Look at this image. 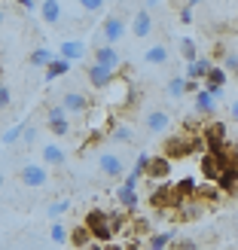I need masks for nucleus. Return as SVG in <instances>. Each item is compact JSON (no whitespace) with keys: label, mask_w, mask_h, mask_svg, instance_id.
<instances>
[{"label":"nucleus","mask_w":238,"mask_h":250,"mask_svg":"<svg viewBox=\"0 0 238 250\" xmlns=\"http://www.w3.org/2000/svg\"><path fill=\"white\" fill-rule=\"evenodd\" d=\"M80 250H104V247H101V244H95V241H92V244H86V247H80Z\"/></svg>","instance_id":"c03bdc74"},{"label":"nucleus","mask_w":238,"mask_h":250,"mask_svg":"<svg viewBox=\"0 0 238 250\" xmlns=\"http://www.w3.org/2000/svg\"><path fill=\"white\" fill-rule=\"evenodd\" d=\"M150 205L156 210H174V192L168 183H159L153 192H150Z\"/></svg>","instance_id":"ddd939ff"},{"label":"nucleus","mask_w":238,"mask_h":250,"mask_svg":"<svg viewBox=\"0 0 238 250\" xmlns=\"http://www.w3.org/2000/svg\"><path fill=\"white\" fill-rule=\"evenodd\" d=\"M65 73H70V61H65V58H52L49 64L43 67V77H46V83H55V80H61Z\"/></svg>","instance_id":"6ab92c4d"},{"label":"nucleus","mask_w":238,"mask_h":250,"mask_svg":"<svg viewBox=\"0 0 238 250\" xmlns=\"http://www.w3.org/2000/svg\"><path fill=\"white\" fill-rule=\"evenodd\" d=\"M168 247H171V250H198V244H195L193 238H180V241H171Z\"/></svg>","instance_id":"a19ab883"},{"label":"nucleus","mask_w":238,"mask_h":250,"mask_svg":"<svg viewBox=\"0 0 238 250\" xmlns=\"http://www.w3.org/2000/svg\"><path fill=\"white\" fill-rule=\"evenodd\" d=\"M37 12H40V19L46 24H61V19H65V6H61L58 0H43V3H37Z\"/></svg>","instance_id":"4468645a"},{"label":"nucleus","mask_w":238,"mask_h":250,"mask_svg":"<svg viewBox=\"0 0 238 250\" xmlns=\"http://www.w3.org/2000/svg\"><path fill=\"white\" fill-rule=\"evenodd\" d=\"M55 58H65V61L73 64V61L86 58V43H80V40H61V52Z\"/></svg>","instance_id":"f3484780"},{"label":"nucleus","mask_w":238,"mask_h":250,"mask_svg":"<svg viewBox=\"0 0 238 250\" xmlns=\"http://www.w3.org/2000/svg\"><path fill=\"white\" fill-rule=\"evenodd\" d=\"M177 208H180V214H177V220H183V223H190V220H198V217H202V205L183 202V205H177Z\"/></svg>","instance_id":"c85d7f7f"},{"label":"nucleus","mask_w":238,"mask_h":250,"mask_svg":"<svg viewBox=\"0 0 238 250\" xmlns=\"http://www.w3.org/2000/svg\"><path fill=\"white\" fill-rule=\"evenodd\" d=\"M235 183H238V171L235 168H223L217 174V180H214V186H217L220 195H235Z\"/></svg>","instance_id":"dca6fc26"},{"label":"nucleus","mask_w":238,"mask_h":250,"mask_svg":"<svg viewBox=\"0 0 238 250\" xmlns=\"http://www.w3.org/2000/svg\"><path fill=\"white\" fill-rule=\"evenodd\" d=\"M220 171H223V165H220V162L211 156V153H205V156H202V174H205L208 180H217Z\"/></svg>","instance_id":"bb28decb"},{"label":"nucleus","mask_w":238,"mask_h":250,"mask_svg":"<svg viewBox=\"0 0 238 250\" xmlns=\"http://www.w3.org/2000/svg\"><path fill=\"white\" fill-rule=\"evenodd\" d=\"M80 9L83 12H104L107 6L101 3V0H80Z\"/></svg>","instance_id":"ea45409f"},{"label":"nucleus","mask_w":238,"mask_h":250,"mask_svg":"<svg viewBox=\"0 0 238 250\" xmlns=\"http://www.w3.org/2000/svg\"><path fill=\"white\" fill-rule=\"evenodd\" d=\"M125 34H129V21L122 16H104L101 31H98V40H101L98 46H116Z\"/></svg>","instance_id":"20e7f679"},{"label":"nucleus","mask_w":238,"mask_h":250,"mask_svg":"<svg viewBox=\"0 0 238 250\" xmlns=\"http://www.w3.org/2000/svg\"><path fill=\"white\" fill-rule=\"evenodd\" d=\"M49 238L55 244H67V226L65 223H52V232H49Z\"/></svg>","instance_id":"72a5a7b5"},{"label":"nucleus","mask_w":238,"mask_h":250,"mask_svg":"<svg viewBox=\"0 0 238 250\" xmlns=\"http://www.w3.org/2000/svg\"><path fill=\"white\" fill-rule=\"evenodd\" d=\"M98 168H101V174H104V177H110V180H116V177H122V174H125V165H122V159L116 153H101Z\"/></svg>","instance_id":"f8f14e48"},{"label":"nucleus","mask_w":238,"mask_h":250,"mask_svg":"<svg viewBox=\"0 0 238 250\" xmlns=\"http://www.w3.org/2000/svg\"><path fill=\"white\" fill-rule=\"evenodd\" d=\"M144 125H147V131H150V134H162V131H168L171 116L165 113V110H150L147 119H144Z\"/></svg>","instance_id":"2eb2a0df"},{"label":"nucleus","mask_w":238,"mask_h":250,"mask_svg":"<svg viewBox=\"0 0 238 250\" xmlns=\"http://www.w3.org/2000/svg\"><path fill=\"white\" fill-rule=\"evenodd\" d=\"M46 125L55 137H67L70 134V122H67V113L61 110V104H52L46 110Z\"/></svg>","instance_id":"0eeeda50"},{"label":"nucleus","mask_w":238,"mask_h":250,"mask_svg":"<svg viewBox=\"0 0 238 250\" xmlns=\"http://www.w3.org/2000/svg\"><path fill=\"white\" fill-rule=\"evenodd\" d=\"M6 21V12H3V6H0V24H3Z\"/></svg>","instance_id":"a18cd8bd"},{"label":"nucleus","mask_w":238,"mask_h":250,"mask_svg":"<svg viewBox=\"0 0 238 250\" xmlns=\"http://www.w3.org/2000/svg\"><path fill=\"white\" fill-rule=\"evenodd\" d=\"M19 141H22L24 146H34V144H37V128H34V125H24V128H22V137H19Z\"/></svg>","instance_id":"e433bc0d"},{"label":"nucleus","mask_w":238,"mask_h":250,"mask_svg":"<svg viewBox=\"0 0 238 250\" xmlns=\"http://www.w3.org/2000/svg\"><path fill=\"white\" fill-rule=\"evenodd\" d=\"M134 137V131L129 128V125H116V128H110V141H116V144H129Z\"/></svg>","instance_id":"7c9ffc66"},{"label":"nucleus","mask_w":238,"mask_h":250,"mask_svg":"<svg viewBox=\"0 0 238 250\" xmlns=\"http://www.w3.org/2000/svg\"><path fill=\"white\" fill-rule=\"evenodd\" d=\"M205 85H211V89H223V85H226V70H223L220 64H214L208 70V77H205Z\"/></svg>","instance_id":"cd10ccee"},{"label":"nucleus","mask_w":238,"mask_h":250,"mask_svg":"<svg viewBox=\"0 0 238 250\" xmlns=\"http://www.w3.org/2000/svg\"><path fill=\"white\" fill-rule=\"evenodd\" d=\"M67 241L73 244V247H86V244H92V235H89V229H86L83 226V223H80V226H73V229H67Z\"/></svg>","instance_id":"4be33fe9"},{"label":"nucleus","mask_w":238,"mask_h":250,"mask_svg":"<svg viewBox=\"0 0 238 250\" xmlns=\"http://www.w3.org/2000/svg\"><path fill=\"white\" fill-rule=\"evenodd\" d=\"M193 107H195V113H198V116H208V113H214L217 101H214V98H211L208 92H195V101H193Z\"/></svg>","instance_id":"5701e85b"},{"label":"nucleus","mask_w":238,"mask_h":250,"mask_svg":"<svg viewBox=\"0 0 238 250\" xmlns=\"http://www.w3.org/2000/svg\"><path fill=\"white\" fill-rule=\"evenodd\" d=\"M52 58H55V55L49 52V49H43V46H40V49H34V52H31V58H28V61H31L34 67H46Z\"/></svg>","instance_id":"c756f323"},{"label":"nucleus","mask_w":238,"mask_h":250,"mask_svg":"<svg viewBox=\"0 0 238 250\" xmlns=\"http://www.w3.org/2000/svg\"><path fill=\"white\" fill-rule=\"evenodd\" d=\"M193 6H195V3H183V6H177V12H180L177 19H180L183 24H190V21H193Z\"/></svg>","instance_id":"79ce46f5"},{"label":"nucleus","mask_w":238,"mask_h":250,"mask_svg":"<svg viewBox=\"0 0 238 250\" xmlns=\"http://www.w3.org/2000/svg\"><path fill=\"white\" fill-rule=\"evenodd\" d=\"M168 244H171V232H150L144 250H165Z\"/></svg>","instance_id":"a878e982"},{"label":"nucleus","mask_w":238,"mask_h":250,"mask_svg":"<svg viewBox=\"0 0 238 250\" xmlns=\"http://www.w3.org/2000/svg\"><path fill=\"white\" fill-rule=\"evenodd\" d=\"M144 174H147V177L153 180V183H165V180H168V174H171V162H168L165 156H150Z\"/></svg>","instance_id":"9d476101"},{"label":"nucleus","mask_w":238,"mask_h":250,"mask_svg":"<svg viewBox=\"0 0 238 250\" xmlns=\"http://www.w3.org/2000/svg\"><path fill=\"white\" fill-rule=\"evenodd\" d=\"M40 159L46 162V165H52V168H61V165L67 162V153H65V149H61L58 144H43Z\"/></svg>","instance_id":"a211bd4d"},{"label":"nucleus","mask_w":238,"mask_h":250,"mask_svg":"<svg viewBox=\"0 0 238 250\" xmlns=\"http://www.w3.org/2000/svg\"><path fill=\"white\" fill-rule=\"evenodd\" d=\"M0 189H3V174H0Z\"/></svg>","instance_id":"49530a36"},{"label":"nucleus","mask_w":238,"mask_h":250,"mask_svg":"<svg viewBox=\"0 0 238 250\" xmlns=\"http://www.w3.org/2000/svg\"><path fill=\"white\" fill-rule=\"evenodd\" d=\"M19 180H22V186H28V189H46L49 186V171L43 165H37V162H24L19 168Z\"/></svg>","instance_id":"39448f33"},{"label":"nucleus","mask_w":238,"mask_h":250,"mask_svg":"<svg viewBox=\"0 0 238 250\" xmlns=\"http://www.w3.org/2000/svg\"><path fill=\"white\" fill-rule=\"evenodd\" d=\"M226 134H229V131H226V125H223V122H208L205 128L198 131V141L208 146V153H211V156H217V153H223V149H229V146H232Z\"/></svg>","instance_id":"7ed1b4c3"},{"label":"nucleus","mask_w":238,"mask_h":250,"mask_svg":"<svg viewBox=\"0 0 238 250\" xmlns=\"http://www.w3.org/2000/svg\"><path fill=\"white\" fill-rule=\"evenodd\" d=\"M16 6H19V9H24V12H37V3H34V0H19Z\"/></svg>","instance_id":"37998d69"},{"label":"nucleus","mask_w":238,"mask_h":250,"mask_svg":"<svg viewBox=\"0 0 238 250\" xmlns=\"http://www.w3.org/2000/svg\"><path fill=\"white\" fill-rule=\"evenodd\" d=\"M61 110H65V113L86 116V113L92 110V98L86 95V92H80V89H70V92L61 95Z\"/></svg>","instance_id":"423d86ee"},{"label":"nucleus","mask_w":238,"mask_h":250,"mask_svg":"<svg viewBox=\"0 0 238 250\" xmlns=\"http://www.w3.org/2000/svg\"><path fill=\"white\" fill-rule=\"evenodd\" d=\"M83 226L89 229V235H92V241H95V244H110V238L116 235L113 226H110V220H107V210H101V208L89 210Z\"/></svg>","instance_id":"f03ea898"},{"label":"nucleus","mask_w":238,"mask_h":250,"mask_svg":"<svg viewBox=\"0 0 238 250\" xmlns=\"http://www.w3.org/2000/svg\"><path fill=\"white\" fill-rule=\"evenodd\" d=\"M129 31L137 37V40L150 37V34H153V12H150V9H134V16L129 21Z\"/></svg>","instance_id":"6e6552de"},{"label":"nucleus","mask_w":238,"mask_h":250,"mask_svg":"<svg viewBox=\"0 0 238 250\" xmlns=\"http://www.w3.org/2000/svg\"><path fill=\"white\" fill-rule=\"evenodd\" d=\"M214 67V61H208V58H195L193 64H186V80H193V83H202L208 77V70Z\"/></svg>","instance_id":"aec40b11"},{"label":"nucleus","mask_w":238,"mask_h":250,"mask_svg":"<svg viewBox=\"0 0 238 250\" xmlns=\"http://www.w3.org/2000/svg\"><path fill=\"white\" fill-rule=\"evenodd\" d=\"M198 146H202L198 134H174V137H165L159 156H165L168 162H177V159H186L190 153H195Z\"/></svg>","instance_id":"f257e3e1"},{"label":"nucleus","mask_w":238,"mask_h":250,"mask_svg":"<svg viewBox=\"0 0 238 250\" xmlns=\"http://www.w3.org/2000/svg\"><path fill=\"white\" fill-rule=\"evenodd\" d=\"M144 61H147V64H156V67L168 64V49L165 46H150L144 52Z\"/></svg>","instance_id":"b1692460"},{"label":"nucleus","mask_w":238,"mask_h":250,"mask_svg":"<svg viewBox=\"0 0 238 250\" xmlns=\"http://www.w3.org/2000/svg\"><path fill=\"white\" fill-rule=\"evenodd\" d=\"M92 58H95L98 67H107V70H119V64H122V58H119V52L113 46H95Z\"/></svg>","instance_id":"9b49d317"},{"label":"nucleus","mask_w":238,"mask_h":250,"mask_svg":"<svg viewBox=\"0 0 238 250\" xmlns=\"http://www.w3.org/2000/svg\"><path fill=\"white\" fill-rule=\"evenodd\" d=\"M22 128H24V125H12V128L3 131V137H0V141H3L6 146H16V144H19V137H22Z\"/></svg>","instance_id":"f704fd0d"},{"label":"nucleus","mask_w":238,"mask_h":250,"mask_svg":"<svg viewBox=\"0 0 238 250\" xmlns=\"http://www.w3.org/2000/svg\"><path fill=\"white\" fill-rule=\"evenodd\" d=\"M86 80H89L92 89L104 92L110 83L116 80V70H107V67H98V64H86Z\"/></svg>","instance_id":"1a4fd4ad"},{"label":"nucleus","mask_w":238,"mask_h":250,"mask_svg":"<svg viewBox=\"0 0 238 250\" xmlns=\"http://www.w3.org/2000/svg\"><path fill=\"white\" fill-rule=\"evenodd\" d=\"M129 238H141V235H150V223L144 220V217H137V220H131V226H129Z\"/></svg>","instance_id":"473e14b6"},{"label":"nucleus","mask_w":238,"mask_h":250,"mask_svg":"<svg viewBox=\"0 0 238 250\" xmlns=\"http://www.w3.org/2000/svg\"><path fill=\"white\" fill-rule=\"evenodd\" d=\"M67 210H70V202H67V198H55V202H49L46 214H49V220H52V223H61V217H65Z\"/></svg>","instance_id":"393cba45"},{"label":"nucleus","mask_w":238,"mask_h":250,"mask_svg":"<svg viewBox=\"0 0 238 250\" xmlns=\"http://www.w3.org/2000/svg\"><path fill=\"white\" fill-rule=\"evenodd\" d=\"M116 202H119V208L129 210V214H134V210H137V189H131V186H119V189H116Z\"/></svg>","instance_id":"412c9836"},{"label":"nucleus","mask_w":238,"mask_h":250,"mask_svg":"<svg viewBox=\"0 0 238 250\" xmlns=\"http://www.w3.org/2000/svg\"><path fill=\"white\" fill-rule=\"evenodd\" d=\"M180 55L186 58V64L195 61V40H193V37H183V40H180Z\"/></svg>","instance_id":"2f4dec72"},{"label":"nucleus","mask_w":238,"mask_h":250,"mask_svg":"<svg viewBox=\"0 0 238 250\" xmlns=\"http://www.w3.org/2000/svg\"><path fill=\"white\" fill-rule=\"evenodd\" d=\"M168 95L171 98H183L186 92H183V77H171L168 80Z\"/></svg>","instance_id":"c9c22d12"},{"label":"nucleus","mask_w":238,"mask_h":250,"mask_svg":"<svg viewBox=\"0 0 238 250\" xmlns=\"http://www.w3.org/2000/svg\"><path fill=\"white\" fill-rule=\"evenodd\" d=\"M12 107V92L6 83H0V110H9Z\"/></svg>","instance_id":"58836bf2"},{"label":"nucleus","mask_w":238,"mask_h":250,"mask_svg":"<svg viewBox=\"0 0 238 250\" xmlns=\"http://www.w3.org/2000/svg\"><path fill=\"white\" fill-rule=\"evenodd\" d=\"M223 70H226V73H229V70H232V73L238 70V52H235V49L223 55Z\"/></svg>","instance_id":"4c0bfd02"}]
</instances>
